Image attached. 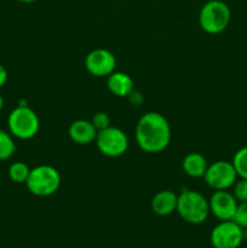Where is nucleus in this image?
<instances>
[{"mask_svg": "<svg viewBox=\"0 0 247 248\" xmlns=\"http://www.w3.org/2000/svg\"><path fill=\"white\" fill-rule=\"evenodd\" d=\"M171 126L162 114L145 113L136 126V142L145 153L156 154L166 149L171 142Z\"/></svg>", "mask_w": 247, "mask_h": 248, "instance_id": "1", "label": "nucleus"}, {"mask_svg": "<svg viewBox=\"0 0 247 248\" xmlns=\"http://www.w3.org/2000/svg\"><path fill=\"white\" fill-rule=\"evenodd\" d=\"M177 213L190 224H201L210 216V203L199 191L184 189L177 199Z\"/></svg>", "mask_w": 247, "mask_h": 248, "instance_id": "2", "label": "nucleus"}, {"mask_svg": "<svg viewBox=\"0 0 247 248\" xmlns=\"http://www.w3.org/2000/svg\"><path fill=\"white\" fill-rule=\"evenodd\" d=\"M9 131L15 138L27 140L35 137L40 128L39 116L31 107L21 104L15 108L7 118Z\"/></svg>", "mask_w": 247, "mask_h": 248, "instance_id": "3", "label": "nucleus"}, {"mask_svg": "<svg viewBox=\"0 0 247 248\" xmlns=\"http://www.w3.org/2000/svg\"><path fill=\"white\" fill-rule=\"evenodd\" d=\"M61 174L57 169L50 165H39L31 169L26 186L33 195L39 198L51 196L60 189Z\"/></svg>", "mask_w": 247, "mask_h": 248, "instance_id": "4", "label": "nucleus"}, {"mask_svg": "<svg viewBox=\"0 0 247 248\" xmlns=\"http://www.w3.org/2000/svg\"><path fill=\"white\" fill-rule=\"evenodd\" d=\"M229 6L222 0H208L200 10L199 23L201 29L208 34H219L230 23Z\"/></svg>", "mask_w": 247, "mask_h": 248, "instance_id": "5", "label": "nucleus"}, {"mask_svg": "<svg viewBox=\"0 0 247 248\" xmlns=\"http://www.w3.org/2000/svg\"><path fill=\"white\" fill-rule=\"evenodd\" d=\"M94 142L99 152L108 157L123 156L128 148L127 135L121 128L113 126L98 131Z\"/></svg>", "mask_w": 247, "mask_h": 248, "instance_id": "6", "label": "nucleus"}, {"mask_svg": "<svg viewBox=\"0 0 247 248\" xmlns=\"http://www.w3.org/2000/svg\"><path fill=\"white\" fill-rule=\"evenodd\" d=\"M203 179L213 190H228L237 181V173L232 162L220 160L208 165Z\"/></svg>", "mask_w": 247, "mask_h": 248, "instance_id": "7", "label": "nucleus"}, {"mask_svg": "<svg viewBox=\"0 0 247 248\" xmlns=\"http://www.w3.org/2000/svg\"><path fill=\"white\" fill-rule=\"evenodd\" d=\"M210 240L215 248H239L245 240V230L234 220H220L211 232Z\"/></svg>", "mask_w": 247, "mask_h": 248, "instance_id": "8", "label": "nucleus"}, {"mask_svg": "<svg viewBox=\"0 0 247 248\" xmlns=\"http://www.w3.org/2000/svg\"><path fill=\"white\" fill-rule=\"evenodd\" d=\"M116 58L106 48H94L85 58V68L91 75L97 78L109 77L115 72Z\"/></svg>", "mask_w": 247, "mask_h": 248, "instance_id": "9", "label": "nucleus"}, {"mask_svg": "<svg viewBox=\"0 0 247 248\" xmlns=\"http://www.w3.org/2000/svg\"><path fill=\"white\" fill-rule=\"evenodd\" d=\"M210 212L219 220H232L237 207V200L234 194L228 190H215L211 199Z\"/></svg>", "mask_w": 247, "mask_h": 248, "instance_id": "10", "label": "nucleus"}, {"mask_svg": "<svg viewBox=\"0 0 247 248\" xmlns=\"http://www.w3.org/2000/svg\"><path fill=\"white\" fill-rule=\"evenodd\" d=\"M98 131L93 126V124L89 120H75L70 124L68 135L74 143L80 145H87L94 142Z\"/></svg>", "mask_w": 247, "mask_h": 248, "instance_id": "11", "label": "nucleus"}, {"mask_svg": "<svg viewBox=\"0 0 247 248\" xmlns=\"http://www.w3.org/2000/svg\"><path fill=\"white\" fill-rule=\"evenodd\" d=\"M177 199L178 195L171 190H161L152 199V210L155 215L160 217H166L173 213L177 208Z\"/></svg>", "mask_w": 247, "mask_h": 248, "instance_id": "12", "label": "nucleus"}, {"mask_svg": "<svg viewBox=\"0 0 247 248\" xmlns=\"http://www.w3.org/2000/svg\"><path fill=\"white\" fill-rule=\"evenodd\" d=\"M107 80L108 90L116 97H128L133 91V80L128 74L123 72H113Z\"/></svg>", "mask_w": 247, "mask_h": 248, "instance_id": "13", "label": "nucleus"}, {"mask_svg": "<svg viewBox=\"0 0 247 248\" xmlns=\"http://www.w3.org/2000/svg\"><path fill=\"white\" fill-rule=\"evenodd\" d=\"M182 167L186 176L191 177V178H201L205 176L208 164L203 155L194 152L189 153L184 156L183 161H182Z\"/></svg>", "mask_w": 247, "mask_h": 248, "instance_id": "14", "label": "nucleus"}, {"mask_svg": "<svg viewBox=\"0 0 247 248\" xmlns=\"http://www.w3.org/2000/svg\"><path fill=\"white\" fill-rule=\"evenodd\" d=\"M29 173H31V167L22 161H17L11 164L9 167V171H7L9 178L11 179L14 183L17 184H26Z\"/></svg>", "mask_w": 247, "mask_h": 248, "instance_id": "15", "label": "nucleus"}, {"mask_svg": "<svg viewBox=\"0 0 247 248\" xmlns=\"http://www.w3.org/2000/svg\"><path fill=\"white\" fill-rule=\"evenodd\" d=\"M16 152V143L10 132L0 130V160H7Z\"/></svg>", "mask_w": 247, "mask_h": 248, "instance_id": "16", "label": "nucleus"}, {"mask_svg": "<svg viewBox=\"0 0 247 248\" xmlns=\"http://www.w3.org/2000/svg\"><path fill=\"white\" fill-rule=\"evenodd\" d=\"M232 162L234 165L237 177L247 179V147L237 150L232 157Z\"/></svg>", "mask_w": 247, "mask_h": 248, "instance_id": "17", "label": "nucleus"}, {"mask_svg": "<svg viewBox=\"0 0 247 248\" xmlns=\"http://www.w3.org/2000/svg\"><path fill=\"white\" fill-rule=\"evenodd\" d=\"M232 220H234L244 230H247V201L237 203L236 211Z\"/></svg>", "mask_w": 247, "mask_h": 248, "instance_id": "18", "label": "nucleus"}, {"mask_svg": "<svg viewBox=\"0 0 247 248\" xmlns=\"http://www.w3.org/2000/svg\"><path fill=\"white\" fill-rule=\"evenodd\" d=\"M234 196L237 202H245L247 201V179L240 178V181L235 182L234 186Z\"/></svg>", "mask_w": 247, "mask_h": 248, "instance_id": "19", "label": "nucleus"}, {"mask_svg": "<svg viewBox=\"0 0 247 248\" xmlns=\"http://www.w3.org/2000/svg\"><path fill=\"white\" fill-rule=\"evenodd\" d=\"M91 123L93 124V126L96 127L97 131H101L110 126V118H109L108 114L104 113V111H98V113H96L93 115Z\"/></svg>", "mask_w": 247, "mask_h": 248, "instance_id": "20", "label": "nucleus"}, {"mask_svg": "<svg viewBox=\"0 0 247 248\" xmlns=\"http://www.w3.org/2000/svg\"><path fill=\"white\" fill-rule=\"evenodd\" d=\"M7 81V70L4 65L0 63V89L6 84Z\"/></svg>", "mask_w": 247, "mask_h": 248, "instance_id": "21", "label": "nucleus"}, {"mask_svg": "<svg viewBox=\"0 0 247 248\" xmlns=\"http://www.w3.org/2000/svg\"><path fill=\"white\" fill-rule=\"evenodd\" d=\"M2 107H4V98H2V96L0 94V111L2 110Z\"/></svg>", "mask_w": 247, "mask_h": 248, "instance_id": "22", "label": "nucleus"}, {"mask_svg": "<svg viewBox=\"0 0 247 248\" xmlns=\"http://www.w3.org/2000/svg\"><path fill=\"white\" fill-rule=\"evenodd\" d=\"M18 1L26 2V4H31V2H35V1H38V0H18Z\"/></svg>", "mask_w": 247, "mask_h": 248, "instance_id": "23", "label": "nucleus"}]
</instances>
